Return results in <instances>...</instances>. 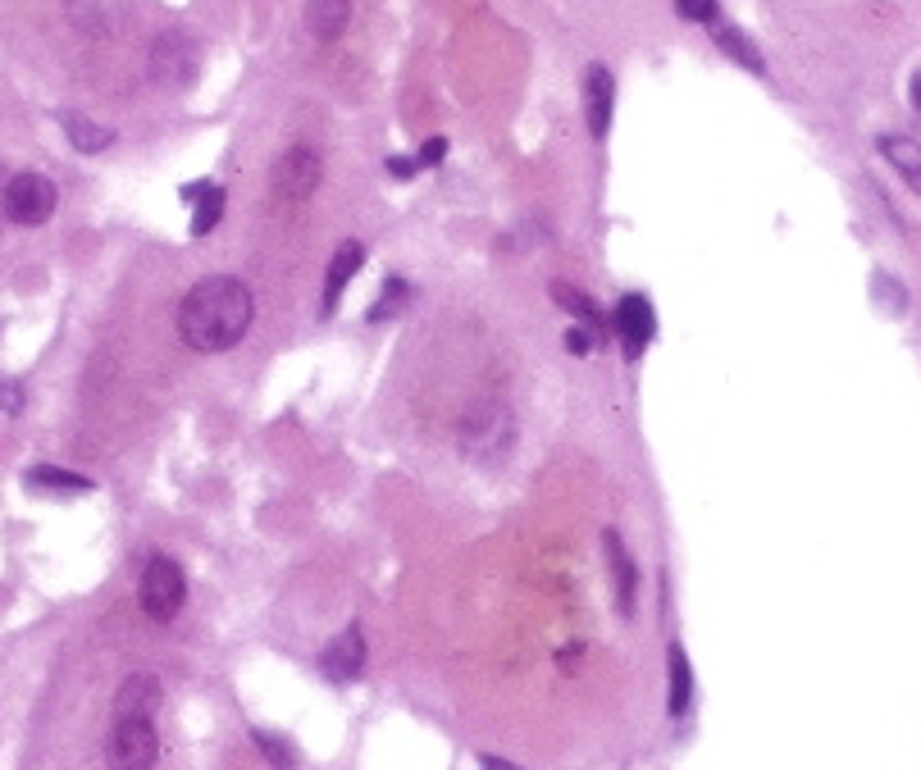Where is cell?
Masks as SVG:
<instances>
[{
    "label": "cell",
    "mask_w": 921,
    "mask_h": 770,
    "mask_svg": "<svg viewBox=\"0 0 921 770\" xmlns=\"http://www.w3.org/2000/svg\"><path fill=\"white\" fill-rule=\"evenodd\" d=\"M443 156H447V137H429V142L416 151V165H420V169H433V165H443Z\"/></svg>",
    "instance_id": "27"
},
{
    "label": "cell",
    "mask_w": 921,
    "mask_h": 770,
    "mask_svg": "<svg viewBox=\"0 0 921 770\" xmlns=\"http://www.w3.org/2000/svg\"><path fill=\"white\" fill-rule=\"evenodd\" d=\"M28 488H46V493H92V479L73 474V470H56V466H37L28 474Z\"/></svg>",
    "instance_id": "22"
},
{
    "label": "cell",
    "mask_w": 921,
    "mask_h": 770,
    "mask_svg": "<svg viewBox=\"0 0 921 770\" xmlns=\"http://www.w3.org/2000/svg\"><path fill=\"white\" fill-rule=\"evenodd\" d=\"M711 41L726 50V56H734L744 69H753V73H766V60H762V50L739 33V28H730V23H711Z\"/></svg>",
    "instance_id": "20"
},
{
    "label": "cell",
    "mask_w": 921,
    "mask_h": 770,
    "mask_svg": "<svg viewBox=\"0 0 921 770\" xmlns=\"http://www.w3.org/2000/svg\"><path fill=\"white\" fill-rule=\"evenodd\" d=\"M320 178H324L320 151H311V146H292V151H284V156L274 160V169H270V188H274L278 201H306V196H315Z\"/></svg>",
    "instance_id": "6"
},
{
    "label": "cell",
    "mask_w": 921,
    "mask_h": 770,
    "mask_svg": "<svg viewBox=\"0 0 921 770\" xmlns=\"http://www.w3.org/2000/svg\"><path fill=\"white\" fill-rule=\"evenodd\" d=\"M667 665H671V698H667V711L680 721V715L689 711V702H694V671H689V657H684L680 643L667 648Z\"/></svg>",
    "instance_id": "18"
},
{
    "label": "cell",
    "mask_w": 921,
    "mask_h": 770,
    "mask_svg": "<svg viewBox=\"0 0 921 770\" xmlns=\"http://www.w3.org/2000/svg\"><path fill=\"white\" fill-rule=\"evenodd\" d=\"M361 265H366V246H361V242H343V246L334 251V261H328V274H324V315L338 311V297H343V288L351 284Z\"/></svg>",
    "instance_id": "15"
},
{
    "label": "cell",
    "mask_w": 921,
    "mask_h": 770,
    "mask_svg": "<svg viewBox=\"0 0 921 770\" xmlns=\"http://www.w3.org/2000/svg\"><path fill=\"white\" fill-rule=\"evenodd\" d=\"M64 14L83 37H96V41L119 37L123 23H128L123 0H64Z\"/></svg>",
    "instance_id": "9"
},
{
    "label": "cell",
    "mask_w": 921,
    "mask_h": 770,
    "mask_svg": "<svg viewBox=\"0 0 921 770\" xmlns=\"http://www.w3.org/2000/svg\"><path fill=\"white\" fill-rule=\"evenodd\" d=\"M479 766H483V770H521V766H511L506 757H493V753H483V757H479Z\"/></svg>",
    "instance_id": "30"
},
{
    "label": "cell",
    "mask_w": 921,
    "mask_h": 770,
    "mask_svg": "<svg viewBox=\"0 0 921 770\" xmlns=\"http://www.w3.org/2000/svg\"><path fill=\"white\" fill-rule=\"evenodd\" d=\"M675 14L689 23H716V0H675Z\"/></svg>",
    "instance_id": "25"
},
{
    "label": "cell",
    "mask_w": 921,
    "mask_h": 770,
    "mask_svg": "<svg viewBox=\"0 0 921 770\" xmlns=\"http://www.w3.org/2000/svg\"><path fill=\"white\" fill-rule=\"evenodd\" d=\"M912 110L921 115V73H912Z\"/></svg>",
    "instance_id": "32"
},
{
    "label": "cell",
    "mask_w": 921,
    "mask_h": 770,
    "mask_svg": "<svg viewBox=\"0 0 921 770\" xmlns=\"http://www.w3.org/2000/svg\"><path fill=\"white\" fill-rule=\"evenodd\" d=\"M320 665H324V675L338 679V684H347V679L361 675V665H366V638H361V629H356V625L343 629L334 643L320 652Z\"/></svg>",
    "instance_id": "13"
},
{
    "label": "cell",
    "mask_w": 921,
    "mask_h": 770,
    "mask_svg": "<svg viewBox=\"0 0 921 770\" xmlns=\"http://www.w3.org/2000/svg\"><path fill=\"white\" fill-rule=\"evenodd\" d=\"M5 188H10V173L0 169V224H5Z\"/></svg>",
    "instance_id": "31"
},
{
    "label": "cell",
    "mask_w": 921,
    "mask_h": 770,
    "mask_svg": "<svg viewBox=\"0 0 921 770\" xmlns=\"http://www.w3.org/2000/svg\"><path fill=\"white\" fill-rule=\"evenodd\" d=\"M151 79H156V87L165 92H188L196 83V73H201V46L188 37V33H160L156 46H151Z\"/></svg>",
    "instance_id": "3"
},
{
    "label": "cell",
    "mask_w": 921,
    "mask_h": 770,
    "mask_svg": "<svg viewBox=\"0 0 921 770\" xmlns=\"http://www.w3.org/2000/svg\"><path fill=\"white\" fill-rule=\"evenodd\" d=\"M552 301L561 305V311H566L571 320H579V328H588V333H607L611 328V320L602 315V305L594 301V297H584L579 288H571V284H552Z\"/></svg>",
    "instance_id": "16"
},
{
    "label": "cell",
    "mask_w": 921,
    "mask_h": 770,
    "mask_svg": "<svg viewBox=\"0 0 921 770\" xmlns=\"http://www.w3.org/2000/svg\"><path fill=\"white\" fill-rule=\"evenodd\" d=\"M351 19V0H306L301 5V23L315 41H338Z\"/></svg>",
    "instance_id": "14"
},
{
    "label": "cell",
    "mask_w": 921,
    "mask_h": 770,
    "mask_svg": "<svg viewBox=\"0 0 921 770\" xmlns=\"http://www.w3.org/2000/svg\"><path fill=\"white\" fill-rule=\"evenodd\" d=\"M611 328H617V338L625 347L630 361H638L644 356V347L653 342V333H657V311H653V301L644 292H625L621 305H617V315H611Z\"/></svg>",
    "instance_id": "8"
},
{
    "label": "cell",
    "mask_w": 921,
    "mask_h": 770,
    "mask_svg": "<svg viewBox=\"0 0 921 770\" xmlns=\"http://www.w3.org/2000/svg\"><path fill=\"white\" fill-rule=\"evenodd\" d=\"M255 743H261V753H265V761L274 766V770H292L297 766V753H292V743L288 738H274V734H255Z\"/></svg>",
    "instance_id": "24"
},
{
    "label": "cell",
    "mask_w": 921,
    "mask_h": 770,
    "mask_svg": "<svg viewBox=\"0 0 921 770\" xmlns=\"http://www.w3.org/2000/svg\"><path fill=\"white\" fill-rule=\"evenodd\" d=\"M406 297H411V288H406V278H388V288H383V297L374 301V311H370V320L374 324H383V320H393L402 305H406Z\"/></svg>",
    "instance_id": "23"
},
{
    "label": "cell",
    "mask_w": 921,
    "mask_h": 770,
    "mask_svg": "<svg viewBox=\"0 0 921 770\" xmlns=\"http://www.w3.org/2000/svg\"><path fill=\"white\" fill-rule=\"evenodd\" d=\"M160 707V679L156 675H128L115 693V721H151Z\"/></svg>",
    "instance_id": "11"
},
{
    "label": "cell",
    "mask_w": 921,
    "mask_h": 770,
    "mask_svg": "<svg viewBox=\"0 0 921 770\" xmlns=\"http://www.w3.org/2000/svg\"><path fill=\"white\" fill-rule=\"evenodd\" d=\"M416 169H420L416 160H402V156H393V160H388V173H393V178H402V183H406V178H416Z\"/></svg>",
    "instance_id": "29"
},
{
    "label": "cell",
    "mask_w": 921,
    "mask_h": 770,
    "mask_svg": "<svg viewBox=\"0 0 921 770\" xmlns=\"http://www.w3.org/2000/svg\"><path fill=\"white\" fill-rule=\"evenodd\" d=\"M611 106H617V79H611L607 64H588V73H584V119H588V133H594V142L607 137Z\"/></svg>",
    "instance_id": "10"
},
{
    "label": "cell",
    "mask_w": 921,
    "mask_h": 770,
    "mask_svg": "<svg viewBox=\"0 0 921 770\" xmlns=\"http://www.w3.org/2000/svg\"><path fill=\"white\" fill-rule=\"evenodd\" d=\"M881 151H885V160L908 178V188L921 192V146L912 137H881Z\"/></svg>",
    "instance_id": "21"
},
{
    "label": "cell",
    "mask_w": 921,
    "mask_h": 770,
    "mask_svg": "<svg viewBox=\"0 0 921 770\" xmlns=\"http://www.w3.org/2000/svg\"><path fill=\"white\" fill-rule=\"evenodd\" d=\"M183 196L196 201V210H192V238H206L211 228L219 224V215H224V188L219 183H188Z\"/></svg>",
    "instance_id": "17"
},
{
    "label": "cell",
    "mask_w": 921,
    "mask_h": 770,
    "mask_svg": "<svg viewBox=\"0 0 921 770\" xmlns=\"http://www.w3.org/2000/svg\"><path fill=\"white\" fill-rule=\"evenodd\" d=\"M255 320L251 288L234 274H211L201 284L188 288V297L178 301V338L192 351H228L247 338V328Z\"/></svg>",
    "instance_id": "1"
},
{
    "label": "cell",
    "mask_w": 921,
    "mask_h": 770,
    "mask_svg": "<svg viewBox=\"0 0 921 770\" xmlns=\"http://www.w3.org/2000/svg\"><path fill=\"white\" fill-rule=\"evenodd\" d=\"M23 401H28L23 383H19V378H0V410H5V416H19Z\"/></svg>",
    "instance_id": "26"
},
{
    "label": "cell",
    "mask_w": 921,
    "mask_h": 770,
    "mask_svg": "<svg viewBox=\"0 0 921 770\" xmlns=\"http://www.w3.org/2000/svg\"><path fill=\"white\" fill-rule=\"evenodd\" d=\"M511 443H516V416H511L506 401H475L466 416H460L456 447L470 460H479V466L502 460L511 452Z\"/></svg>",
    "instance_id": "2"
},
{
    "label": "cell",
    "mask_w": 921,
    "mask_h": 770,
    "mask_svg": "<svg viewBox=\"0 0 921 770\" xmlns=\"http://www.w3.org/2000/svg\"><path fill=\"white\" fill-rule=\"evenodd\" d=\"M60 123H64V133H69V142H73V151H83V156H96V151H106L110 142H115V133L106 123H92V119H83V115H60Z\"/></svg>",
    "instance_id": "19"
},
{
    "label": "cell",
    "mask_w": 921,
    "mask_h": 770,
    "mask_svg": "<svg viewBox=\"0 0 921 770\" xmlns=\"http://www.w3.org/2000/svg\"><path fill=\"white\" fill-rule=\"evenodd\" d=\"M602 552H607L611 583H617V606H621V615H634L638 570H634V556L625 552V543H621V533H617V529H607V533H602Z\"/></svg>",
    "instance_id": "12"
},
{
    "label": "cell",
    "mask_w": 921,
    "mask_h": 770,
    "mask_svg": "<svg viewBox=\"0 0 921 770\" xmlns=\"http://www.w3.org/2000/svg\"><path fill=\"white\" fill-rule=\"evenodd\" d=\"M594 338H598V333H588V328L575 324V328H566V351L571 356H588V351H594Z\"/></svg>",
    "instance_id": "28"
},
{
    "label": "cell",
    "mask_w": 921,
    "mask_h": 770,
    "mask_svg": "<svg viewBox=\"0 0 921 770\" xmlns=\"http://www.w3.org/2000/svg\"><path fill=\"white\" fill-rule=\"evenodd\" d=\"M160 757V738L151 721H115L110 743H106V761L110 770H151Z\"/></svg>",
    "instance_id": "7"
},
{
    "label": "cell",
    "mask_w": 921,
    "mask_h": 770,
    "mask_svg": "<svg viewBox=\"0 0 921 770\" xmlns=\"http://www.w3.org/2000/svg\"><path fill=\"white\" fill-rule=\"evenodd\" d=\"M188 602V579L178 570V561L169 556H151L146 570H142V611L151 615L156 625H169L178 611Z\"/></svg>",
    "instance_id": "4"
},
{
    "label": "cell",
    "mask_w": 921,
    "mask_h": 770,
    "mask_svg": "<svg viewBox=\"0 0 921 770\" xmlns=\"http://www.w3.org/2000/svg\"><path fill=\"white\" fill-rule=\"evenodd\" d=\"M56 215V183L37 169H23L10 173V188H5V219L23 224V228H37Z\"/></svg>",
    "instance_id": "5"
}]
</instances>
